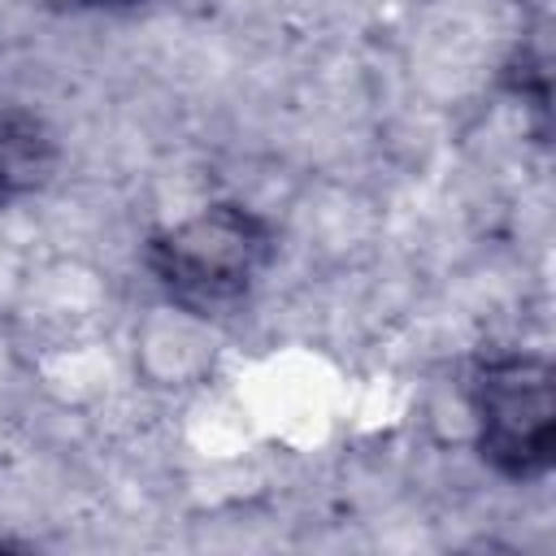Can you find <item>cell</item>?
I'll list each match as a JSON object with an SVG mask.
<instances>
[{"label": "cell", "instance_id": "obj_1", "mask_svg": "<svg viewBox=\"0 0 556 556\" xmlns=\"http://www.w3.org/2000/svg\"><path fill=\"white\" fill-rule=\"evenodd\" d=\"M274 230L239 204H208L148 239V269L187 304H230L256 287Z\"/></svg>", "mask_w": 556, "mask_h": 556}, {"label": "cell", "instance_id": "obj_2", "mask_svg": "<svg viewBox=\"0 0 556 556\" xmlns=\"http://www.w3.org/2000/svg\"><path fill=\"white\" fill-rule=\"evenodd\" d=\"M478 452L504 478H539L556 456V382L543 356H495L473 378Z\"/></svg>", "mask_w": 556, "mask_h": 556}, {"label": "cell", "instance_id": "obj_3", "mask_svg": "<svg viewBox=\"0 0 556 556\" xmlns=\"http://www.w3.org/2000/svg\"><path fill=\"white\" fill-rule=\"evenodd\" d=\"M56 165L52 135L30 113H4L0 117V195L35 191Z\"/></svg>", "mask_w": 556, "mask_h": 556}, {"label": "cell", "instance_id": "obj_4", "mask_svg": "<svg viewBox=\"0 0 556 556\" xmlns=\"http://www.w3.org/2000/svg\"><path fill=\"white\" fill-rule=\"evenodd\" d=\"M83 4H96V9H130V4H143V0H83Z\"/></svg>", "mask_w": 556, "mask_h": 556}]
</instances>
